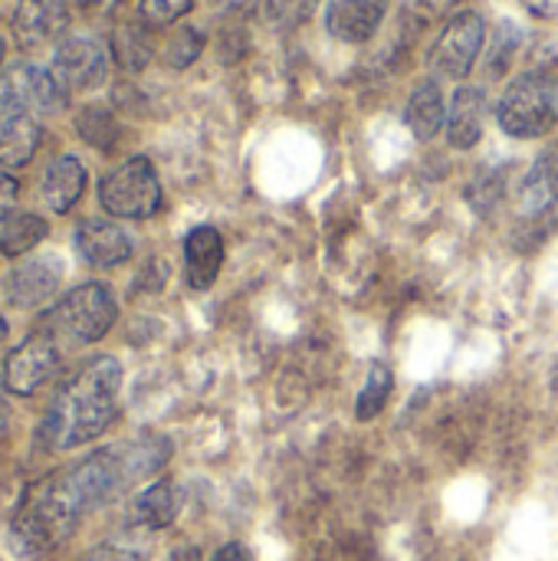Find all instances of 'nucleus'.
Wrapping results in <instances>:
<instances>
[{
  "label": "nucleus",
  "mask_w": 558,
  "mask_h": 561,
  "mask_svg": "<svg viewBox=\"0 0 558 561\" xmlns=\"http://www.w3.org/2000/svg\"><path fill=\"white\" fill-rule=\"evenodd\" d=\"M122 365L112 355L86 362L53 398L43 417V440L53 450H72L102 437L118 411Z\"/></svg>",
  "instance_id": "nucleus-1"
},
{
  "label": "nucleus",
  "mask_w": 558,
  "mask_h": 561,
  "mask_svg": "<svg viewBox=\"0 0 558 561\" xmlns=\"http://www.w3.org/2000/svg\"><path fill=\"white\" fill-rule=\"evenodd\" d=\"M82 510L72 503L69 490L62 486L59 473L39 483L20 506L10 526V542L23 559L53 556L79 526Z\"/></svg>",
  "instance_id": "nucleus-2"
},
{
  "label": "nucleus",
  "mask_w": 558,
  "mask_h": 561,
  "mask_svg": "<svg viewBox=\"0 0 558 561\" xmlns=\"http://www.w3.org/2000/svg\"><path fill=\"white\" fill-rule=\"evenodd\" d=\"M118 316L115 296L105 283H82L69 289L46 316L43 332L66 348H86L99 342Z\"/></svg>",
  "instance_id": "nucleus-3"
},
{
  "label": "nucleus",
  "mask_w": 558,
  "mask_h": 561,
  "mask_svg": "<svg viewBox=\"0 0 558 561\" xmlns=\"http://www.w3.org/2000/svg\"><path fill=\"white\" fill-rule=\"evenodd\" d=\"M500 128L513 138H539L558 122V79L546 69L516 76L497 108Z\"/></svg>",
  "instance_id": "nucleus-4"
},
{
  "label": "nucleus",
  "mask_w": 558,
  "mask_h": 561,
  "mask_svg": "<svg viewBox=\"0 0 558 561\" xmlns=\"http://www.w3.org/2000/svg\"><path fill=\"white\" fill-rule=\"evenodd\" d=\"M99 204L122 220H148L161 207V181L148 158H128L99 184Z\"/></svg>",
  "instance_id": "nucleus-5"
},
{
  "label": "nucleus",
  "mask_w": 558,
  "mask_h": 561,
  "mask_svg": "<svg viewBox=\"0 0 558 561\" xmlns=\"http://www.w3.org/2000/svg\"><path fill=\"white\" fill-rule=\"evenodd\" d=\"M69 95L53 79L49 66L16 62L0 72V115H53Z\"/></svg>",
  "instance_id": "nucleus-6"
},
{
  "label": "nucleus",
  "mask_w": 558,
  "mask_h": 561,
  "mask_svg": "<svg viewBox=\"0 0 558 561\" xmlns=\"http://www.w3.org/2000/svg\"><path fill=\"white\" fill-rule=\"evenodd\" d=\"M49 72L66 95L92 92L109 79V46L99 36H66L49 59Z\"/></svg>",
  "instance_id": "nucleus-7"
},
{
  "label": "nucleus",
  "mask_w": 558,
  "mask_h": 561,
  "mask_svg": "<svg viewBox=\"0 0 558 561\" xmlns=\"http://www.w3.org/2000/svg\"><path fill=\"white\" fill-rule=\"evenodd\" d=\"M483 16L477 10H460L457 16H451V23L444 26V33L437 36L434 49H431V69L444 79H464L483 46Z\"/></svg>",
  "instance_id": "nucleus-8"
},
{
  "label": "nucleus",
  "mask_w": 558,
  "mask_h": 561,
  "mask_svg": "<svg viewBox=\"0 0 558 561\" xmlns=\"http://www.w3.org/2000/svg\"><path fill=\"white\" fill-rule=\"evenodd\" d=\"M59 362H62L59 345L46 332L30 335L16 352H10L3 365V388L16 398H30L59 371Z\"/></svg>",
  "instance_id": "nucleus-9"
},
{
  "label": "nucleus",
  "mask_w": 558,
  "mask_h": 561,
  "mask_svg": "<svg viewBox=\"0 0 558 561\" xmlns=\"http://www.w3.org/2000/svg\"><path fill=\"white\" fill-rule=\"evenodd\" d=\"M62 260L59 253H33L23 263H16L7 279H3V293L7 302L16 309H36L43 306L62 283Z\"/></svg>",
  "instance_id": "nucleus-10"
},
{
  "label": "nucleus",
  "mask_w": 558,
  "mask_h": 561,
  "mask_svg": "<svg viewBox=\"0 0 558 561\" xmlns=\"http://www.w3.org/2000/svg\"><path fill=\"white\" fill-rule=\"evenodd\" d=\"M69 30V0H20L13 10V36L23 49L56 43Z\"/></svg>",
  "instance_id": "nucleus-11"
},
{
  "label": "nucleus",
  "mask_w": 558,
  "mask_h": 561,
  "mask_svg": "<svg viewBox=\"0 0 558 561\" xmlns=\"http://www.w3.org/2000/svg\"><path fill=\"white\" fill-rule=\"evenodd\" d=\"M76 253L89 266H118L132 256V237L115 220H82L76 227Z\"/></svg>",
  "instance_id": "nucleus-12"
},
{
  "label": "nucleus",
  "mask_w": 558,
  "mask_h": 561,
  "mask_svg": "<svg viewBox=\"0 0 558 561\" xmlns=\"http://www.w3.org/2000/svg\"><path fill=\"white\" fill-rule=\"evenodd\" d=\"M224 266V237L220 230L201 224L184 237V279L194 293H204L217 283Z\"/></svg>",
  "instance_id": "nucleus-13"
},
{
  "label": "nucleus",
  "mask_w": 558,
  "mask_h": 561,
  "mask_svg": "<svg viewBox=\"0 0 558 561\" xmlns=\"http://www.w3.org/2000/svg\"><path fill=\"white\" fill-rule=\"evenodd\" d=\"M388 10V0H329L326 26L342 43H365L375 36Z\"/></svg>",
  "instance_id": "nucleus-14"
},
{
  "label": "nucleus",
  "mask_w": 558,
  "mask_h": 561,
  "mask_svg": "<svg viewBox=\"0 0 558 561\" xmlns=\"http://www.w3.org/2000/svg\"><path fill=\"white\" fill-rule=\"evenodd\" d=\"M483 118H487V92L480 85H460L447 112V141L460 151L474 148L483 138Z\"/></svg>",
  "instance_id": "nucleus-15"
},
{
  "label": "nucleus",
  "mask_w": 558,
  "mask_h": 561,
  "mask_svg": "<svg viewBox=\"0 0 558 561\" xmlns=\"http://www.w3.org/2000/svg\"><path fill=\"white\" fill-rule=\"evenodd\" d=\"M86 191V164L76 154H59L49 161L39 181V197L53 214H66Z\"/></svg>",
  "instance_id": "nucleus-16"
},
{
  "label": "nucleus",
  "mask_w": 558,
  "mask_h": 561,
  "mask_svg": "<svg viewBox=\"0 0 558 561\" xmlns=\"http://www.w3.org/2000/svg\"><path fill=\"white\" fill-rule=\"evenodd\" d=\"M553 204H558V145H549L533 161V168L526 171L523 187H520V210L526 217H539Z\"/></svg>",
  "instance_id": "nucleus-17"
},
{
  "label": "nucleus",
  "mask_w": 558,
  "mask_h": 561,
  "mask_svg": "<svg viewBox=\"0 0 558 561\" xmlns=\"http://www.w3.org/2000/svg\"><path fill=\"white\" fill-rule=\"evenodd\" d=\"M405 125L411 128V135L418 141H431L444 125H447V105H444V92L434 79H424L414 85L408 108H405Z\"/></svg>",
  "instance_id": "nucleus-18"
},
{
  "label": "nucleus",
  "mask_w": 558,
  "mask_h": 561,
  "mask_svg": "<svg viewBox=\"0 0 558 561\" xmlns=\"http://www.w3.org/2000/svg\"><path fill=\"white\" fill-rule=\"evenodd\" d=\"M181 513V490L171 480H158L132 500V523L141 529H168Z\"/></svg>",
  "instance_id": "nucleus-19"
},
{
  "label": "nucleus",
  "mask_w": 558,
  "mask_h": 561,
  "mask_svg": "<svg viewBox=\"0 0 558 561\" xmlns=\"http://www.w3.org/2000/svg\"><path fill=\"white\" fill-rule=\"evenodd\" d=\"M43 128L33 115H0V168H23L36 154Z\"/></svg>",
  "instance_id": "nucleus-20"
},
{
  "label": "nucleus",
  "mask_w": 558,
  "mask_h": 561,
  "mask_svg": "<svg viewBox=\"0 0 558 561\" xmlns=\"http://www.w3.org/2000/svg\"><path fill=\"white\" fill-rule=\"evenodd\" d=\"M46 233L49 224L39 214H10L0 227V250L7 256H23L33 247H39Z\"/></svg>",
  "instance_id": "nucleus-21"
},
{
  "label": "nucleus",
  "mask_w": 558,
  "mask_h": 561,
  "mask_svg": "<svg viewBox=\"0 0 558 561\" xmlns=\"http://www.w3.org/2000/svg\"><path fill=\"white\" fill-rule=\"evenodd\" d=\"M391 385H395L391 368L382 365V362H375L372 371H368V381H365V388H362V394H358V408H355V411H358V421H372V417L382 414V408L388 404Z\"/></svg>",
  "instance_id": "nucleus-22"
},
{
  "label": "nucleus",
  "mask_w": 558,
  "mask_h": 561,
  "mask_svg": "<svg viewBox=\"0 0 558 561\" xmlns=\"http://www.w3.org/2000/svg\"><path fill=\"white\" fill-rule=\"evenodd\" d=\"M79 135L89 141V145H99V148H109L112 138H115V122L105 108H86L79 115Z\"/></svg>",
  "instance_id": "nucleus-23"
},
{
  "label": "nucleus",
  "mask_w": 558,
  "mask_h": 561,
  "mask_svg": "<svg viewBox=\"0 0 558 561\" xmlns=\"http://www.w3.org/2000/svg\"><path fill=\"white\" fill-rule=\"evenodd\" d=\"M191 3L194 0H141V16L148 23L164 26V23H174L178 16H184L191 10Z\"/></svg>",
  "instance_id": "nucleus-24"
},
{
  "label": "nucleus",
  "mask_w": 558,
  "mask_h": 561,
  "mask_svg": "<svg viewBox=\"0 0 558 561\" xmlns=\"http://www.w3.org/2000/svg\"><path fill=\"white\" fill-rule=\"evenodd\" d=\"M201 36L194 33V30H181L174 39H171V46H168V59H171V66H187L197 53H201Z\"/></svg>",
  "instance_id": "nucleus-25"
},
{
  "label": "nucleus",
  "mask_w": 558,
  "mask_h": 561,
  "mask_svg": "<svg viewBox=\"0 0 558 561\" xmlns=\"http://www.w3.org/2000/svg\"><path fill=\"white\" fill-rule=\"evenodd\" d=\"M16 194H20L16 178H13L7 168H0V220H7V217L13 214V207H16Z\"/></svg>",
  "instance_id": "nucleus-26"
},
{
  "label": "nucleus",
  "mask_w": 558,
  "mask_h": 561,
  "mask_svg": "<svg viewBox=\"0 0 558 561\" xmlns=\"http://www.w3.org/2000/svg\"><path fill=\"white\" fill-rule=\"evenodd\" d=\"M86 561H145V556L125 546H99L86 556Z\"/></svg>",
  "instance_id": "nucleus-27"
},
{
  "label": "nucleus",
  "mask_w": 558,
  "mask_h": 561,
  "mask_svg": "<svg viewBox=\"0 0 558 561\" xmlns=\"http://www.w3.org/2000/svg\"><path fill=\"white\" fill-rule=\"evenodd\" d=\"M210 561H253V559H250V549H247L243 542H227V546H220V549L214 552V559Z\"/></svg>",
  "instance_id": "nucleus-28"
},
{
  "label": "nucleus",
  "mask_w": 558,
  "mask_h": 561,
  "mask_svg": "<svg viewBox=\"0 0 558 561\" xmlns=\"http://www.w3.org/2000/svg\"><path fill=\"white\" fill-rule=\"evenodd\" d=\"M529 13L536 16H553L556 13V0H520Z\"/></svg>",
  "instance_id": "nucleus-29"
},
{
  "label": "nucleus",
  "mask_w": 558,
  "mask_h": 561,
  "mask_svg": "<svg viewBox=\"0 0 558 561\" xmlns=\"http://www.w3.org/2000/svg\"><path fill=\"white\" fill-rule=\"evenodd\" d=\"M82 10H89V13H109V10H115L122 0H76Z\"/></svg>",
  "instance_id": "nucleus-30"
},
{
  "label": "nucleus",
  "mask_w": 558,
  "mask_h": 561,
  "mask_svg": "<svg viewBox=\"0 0 558 561\" xmlns=\"http://www.w3.org/2000/svg\"><path fill=\"white\" fill-rule=\"evenodd\" d=\"M168 561H201V556H197V549H194V546H181V549H174V552H171V559Z\"/></svg>",
  "instance_id": "nucleus-31"
},
{
  "label": "nucleus",
  "mask_w": 558,
  "mask_h": 561,
  "mask_svg": "<svg viewBox=\"0 0 558 561\" xmlns=\"http://www.w3.org/2000/svg\"><path fill=\"white\" fill-rule=\"evenodd\" d=\"M421 7H428V10H434V13H444V10H451L457 0H418Z\"/></svg>",
  "instance_id": "nucleus-32"
},
{
  "label": "nucleus",
  "mask_w": 558,
  "mask_h": 561,
  "mask_svg": "<svg viewBox=\"0 0 558 561\" xmlns=\"http://www.w3.org/2000/svg\"><path fill=\"white\" fill-rule=\"evenodd\" d=\"M7 421H10V404H7V398L0 394V431L7 427Z\"/></svg>",
  "instance_id": "nucleus-33"
},
{
  "label": "nucleus",
  "mask_w": 558,
  "mask_h": 561,
  "mask_svg": "<svg viewBox=\"0 0 558 561\" xmlns=\"http://www.w3.org/2000/svg\"><path fill=\"white\" fill-rule=\"evenodd\" d=\"M214 3H217L220 10H240V7H243L247 0H214Z\"/></svg>",
  "instance_id": "nucleus-34"
},
{
  "label": "nucleus",
  "mask_w": 558,
  "mask_h": 561,
  "mask_svg": "<svg viewBox=\"0 0 558 561\" xmlns=\"http://www.w3.org/2000/svg\"><path fill=\"white\" fill-rule=\"evenodd\" d=\"M3 59H7V43L0 39V72H3Z\"/></svg>",
  "instance_id": "nucleus-35"
},
{
  "label": "nucleus",
  "mask_w": 558,
  "mask_h": 561,
  "mask_svg": "<svg viewBox=\"0 0 558 561\" xmlns=\"http://www.w3.org/2000/svg\"><path fill=\"white\" fill-rule=\"evenodd\" d=\"M3 335H7V325H3V316H0V342H3Z\"/></svg>",
  "instance_id": "nucleus-36"
}]
</instances>
